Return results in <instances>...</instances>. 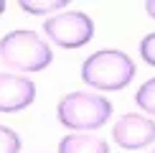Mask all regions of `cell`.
<instances>
[{
	"instance_id": "1",
	"label": "cell",
	"mask_w": 155,
	"mask_h": 153,
	"mask_svg": "<svg viewBox=\"0 0 155 153\" xmlns=\"http://www.w3.org/2000/svg\"><path fill=\"white\" fill-rule=\"evenodd\" d=\"M0 59L15 72H43L54 61V51L41 33L18 28L0 38Z\"/></svg>"
},
{
	"instance_id": "2",
	"label": "cell",
	"mask_w": 155,
	"mask_h": 153,
	"mask_svg": "<svg viewBox=\"0 0 155 153\" xmlns=\"http://www.w3.org/2000/svg\"><path fill=\"white\" fill-rule=\"evenodd\" d=\"M135 76V61L125 51L117 49H102L94 51L81 64V79L84 84L102 89V92H117L125 89Z\"/></svg>"
},
{
	"instance_id": "3",
	"label": "cell",
	"mask_w": 155,
	"mask_h": 153,
	"mask_svg": "<svg viewBox=\"0 0 155 153\" xmlns=\"http://www.w3.org/2000/svg\"><path fill=\"white\" fill-rule=\"evenodd\" d=\"M56 117L69 130L89 133L112 117V102L94 92H69L56 105Z\"/></svg>"
},
{
	"instance_id": "4",
	"label": "cell",
	"mask_w": 155,
	"mask_h": 153,
	"mask_svg": "<svg viewBox=\"0 0 155 153\" xmlns=\"http://www.w3.org/2000/svg\"><path fill=\"white\" fill-rule=\"evenodd\" d=\"M43 33H46V38L54 41L56 46L79 49V46L92 41L94 21L81 10H64V13H56V15L46 18Z\"/></svg>"
},
{
	"instance_id": "5",
	"label": "cell",
	"mask_w": 155,
	"mask_h": 153,
	"mask_svg": "<svg viewBox=\"0 0 155 153\" xmlns=\"http://www.w3.org/2000/svg\"><path fill=\"white\" fill-rule=\"evenodd\" d=\"M112 138H114L117 145H122V148H127V151L145 148V145H150L155 140V120L147 117V115L127 112L114 123Z\"/></svg>"
},
{
	"instance_id": "6",
	"label": "cell",
	"mask_w": 155,
	"mask_h": 153,
	"mask_svg": "<svg viewBox=\"0 0 155 153\" xmlns=\"http://www.w3.org/2000/svg\"><path fill=\"white\" fill-rule=\"evenodd\" d=\"M36 100V84L23 74H0V112H21Z\"/></svg>"
},
{
	"instance_id": "7",
	"label": "cell",
	"mask_w": 155,
	"mask_h": 153,
	"mask_svg": "<svg viewBox=\"0 0 155 153\" xmlns=\"http://www.w3.org/2000/svg\"><path fill=\"white\" fill-rule=\"evenodd\" d=\"M59 153H109L104 138L89 133H69L59 140Z\"/></svg>"
},
{
	"instance_id": "8",
	"label": "cell",
	"mask_w": 155,
	"mask_h": 153,
	"mask_svg": "<svg viewBox=\"0 0 155 153\" xmlns=\"http://www.w3.org/2000/svg\"><path fill=\"white\" fill-rule=\"evenodd\" d=\"M66 5H69L66 0H21L18 8L31 13V15H46V13H51V10H61L64 13Z\"/></svg>"
},
{
	"instance_id": "9",
	"label": "cell",
	"mask_w": 155,
	"mask_h": 153,
	"mask_svg": "<svg viewBox=\"0 0 155 153\" xmlns=\"http://www.w3.org/2000/svg\"><path fill=\"white\" fill-rule=\"evenodd\" d=\"M135 102H137V107L143 112H147V115L155 117V76L140 84V89L135 92Z\"/></svg>"
},
{
	"instance_id": "10",
	"label": "cell",
	"mask_w": 155,
	"mask_h": 153,
	"mask_svg": "<svg viewBox=\"0 0 155 153\" xmlns=\"http://www.w3.org/2000/svg\"><path fill=\"white\" fill-rule=\"evenodd\" d=\"M0 153H21V138L10 127L0 125Z\"/></svg>"
},
{
	"instance_id": "11",
	"label": "cell",
	"mask_w": 155,
	"mask_h": 153,
	"mask_svg": "<svg viewBox=\"0 0 155 153\" xmlns=\"http://www.w3.org/2000/svg\"><path fill=\"white\" fill-rule=\"evenodd\" d=\"M140 56H143L145 64L155 66V33H147L143 41H140Z\"/></svg>"
},
{
	"instance_id": "12",
	"label": "cell",
	"mask_w": 155,
	"mask_h": 153,
	"mask_svg": "<svg viewBox=\"0 0 155 153\" xmlns=\"http://www.w3.org/2000/svg\"><path fill=\"white\" fill-rule=\"evenodd\" d=\"M145 10H147V15L155 21V0H147V3H145Z\"/></svg>"
},
{
	"instance_id": "13",
	"label": "cell",
	"mask_w": 155,
	"mask_h": 153,
	"mask_svg": "<svg viewBox=\"0 0 155 153\" xmlns=\"http://www.w3.org/2000/svg\"><path fill=\"white\" fill-rule=\"evenodd\" d=\"M5 13V0H0V15Z\"/></svg>"
},
{
	"instance_id": "14",
	"label": "cell",
	"mask_w": 155,
	"mask_h": 153,
	"mask_svg": "<svg viewBox=\"0 0 155 153\" xmlns=\"http://www.w3.org/2000/svg\"><path fill=\"white\" fill-rule=\"evenodd\" d=\"M153 153H155V151H153Z\"/></svg>"
}]
</instances>
